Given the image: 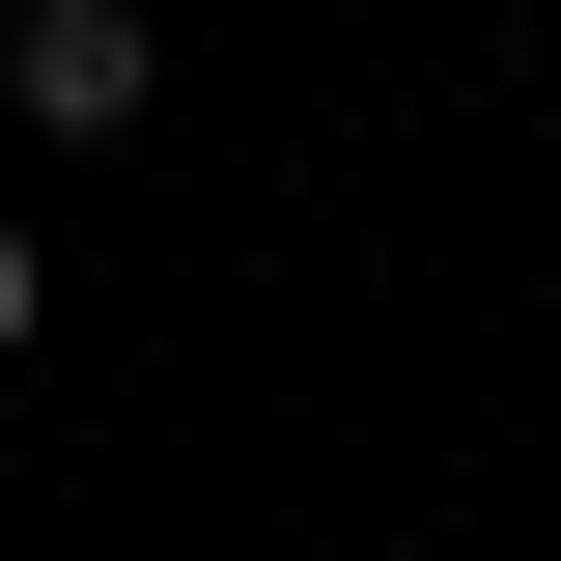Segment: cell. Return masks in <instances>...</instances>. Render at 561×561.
Masks as SVG:
<instances>
[{
	"mask_svg": "<svg viewBox=\"0 0 561 561\" xmlns=\"http://www.w3.org/2000/svg\"><path fill=\"white\" fill-rule=\"evenodd\" d=\"M140 84H169V28H140V0H28V28H0V113H28V140H113Z\"/></svg>",
	"mask_w": 561,
	"mask_h": 561,
	"instance_id": "cell-1",
	"label": "cell"
},
{
	"mask_svg": "<svg viewBox=\"0 0 561 561\" xmlns=\"http://www.w3.org/2000/svg\"><path fill=\"white\" fill-rule=\"evenodd\" d=\"M28 309H57V280H28V225H0V365H28Z\"/></svg>",
	"mask_w": 561,
	"mask_h": 561,
	"instance_id": "cell-2",
	"label": "cell"
}]
</instances>
